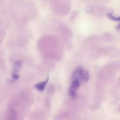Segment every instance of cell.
<instances>
[{"mask_svg": "<svg viewBox=\"0 0 120 120\" xmlns=\"http://www.w3.org/2000/svg\"><path fill=\"white\" fill-rule=\"evenodd\" d=\"M22 65V61L21 60H17L14 63L12 72V77L14 80H17L19 78V72L21 68Z\"/></svg>", "mask_w": 120, "mask_h": 120, "instance_id": "1", "label": "cell"}, {"mask_svg": "<svg viewBox=\"0 0 120 120\" xmlns=\"http://www.w3.org/2000/svg\"><path fill=\"white\" fill-rule=\"evenodd\" d=\"M49 76H47L45 81L38 82L36 84H35V88L39 91H43L46 87V85L49 81Z\"/></svg>", "mask_w": 120, "mask_h": 120, "instance_id": "2", "label": "cell"}, {"mask_svg": "<svg viewBox=\"0 0 120 120\" xmlns=\"http://www.w3.org/2000/svg\"><path fill=\"white\" fill-rule=\"evenodd\" d=\"M10 120H15L16 118V113L14 110H12L10 114Z\"/></svg>", "mask_w": 120, "mask_h": 120, "instance_id": "3", "label": "cell"}, {"mask_svg": "<svg viewBox=\"0 0 120 120\" xmlns=\"http://www.w3.org/2000/svg\"><path fill=\"white\" fill-rule=\"evenodd\" d=\"M119 112H120V107H119Z\"/></svg>", "mask_w": 120, "mask_h": 120, "instance_id": "4", "label": "cell"}]
</instances>
